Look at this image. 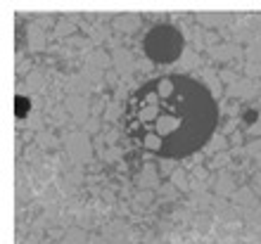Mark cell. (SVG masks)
<instances>
[{
    "label": "cell",
    "instance_id": "cell-1",
    "mask_svg": "<svg viewBox=\"0 0 261 244\" xmlns=\"http://www.w3.org/2000/svg\"><path fill=\"white\" fill-rule=\"evenodd\" d=\"M219 121L212 93L190 76L143 83L124 109L126 135L147 154L180 159L204 147Z\"/></svg>",
    "mask_w": 261,
    "mask_h": 244
},
{
    "label": "cell",
    "instance_id": "cell-2",
    "mask_svg": "<svg viewBox=\"0 0 261 244\" xmlns=\"http://www.w3.org/2000/svg\"><path fill=\"white\" fill-rule=\"evenodd\" d=\"M183 48V38L173 26H157L152 29L145 38V52L154 62H171L178 57Z\"/></svg>",
    "mask_w": 261,
    "mask_h": 244
}]
</instances>
